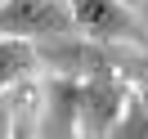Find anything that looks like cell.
<instances>
[{"label":"cell","instance_id":"obj_6","mask_svg":"<svg viewBox=\"0 0 148 139\" xmlns=\"http://www.w3.org/2000/svg\"><path fill=\"white\" fill-rule=\"evenodd\" d=\"M36 63H40L36 40H27V36H5L0 40V85H5V90H14Z\"/></svg>","mask_w":148,"mask_h":139},{"label":"cell","instance_id":"obj_10","mask_svg":"<svg viewBox=\"0 0 148 139\" xmlns=\"http://www.w3.org/2000/svg\"><path fill=\"white\" fill-rule=\"evenodd\" d=\"M130 5H139V0H130Z\"/></svg>","mask_w":148,"mask_h":139},{"label":"cell","instance_id":"obj_9","mask_svg":"<svg viewBox=\"0 0 148 139\" xmlns=\"http://www.w3.org/2000/svg\"><path fill=\"white\" fill-rule=\"evenodd\" d=\"M135 90H139V99H144V108H148V76H144V81H135Z\"/></svg>","mask_w":148,"mask_h":139},{"label":"cell","instance_id":"obj_7","mask_svg":"<svg viewBox=\"0 0 148 139\" xmlns=\"http://www.w3.org/2000/svg\"><path fill=\"white\" fill-rule=\"evenodd\" d=\"M108 139H148V108H144V99H139V90L130 94L126 112H121L117 126L108 130Z\"/></svg>","mask_w":148,"mask_h":139},{"label":"cell","instance_id":"obj_8","mask_svg":"<svg viewBox=\"0 0 148 139\" xmlns=\"http://www.w3.org/2000/svg\"><path fill=\"white\" fill-rule=\"evenodd\" d=\"M5 139H27V121H9L5 126Z\"/></svg>","mask_w":148,"mask_h":139},{"label":"cell","instance_id":"obj_4","mask_svg":"<svg viewBox=\"0 0 148 139\" xmlns=\"http://www.w3.org/2000/svg\"><path fill=\"white\" fill-rule=\"evenodd\" d=\"M0 31L27 36V40L67 36V31H76L72 0H5L0 5Z\"/></svg>","mask_w":148,"mask_h":139},{"label":"cell","instance_id":"obj_5","mask_svg":"<svg viewBox=\"0 0 148 139\" xmlns=\"http://www.w3.org/2000/svg\"><path fill=\"white\" fill-rule=\"evenodd\" d=\"M40 139H81V76L54 72L40 90Z\"/></svg>","mask_w":148,"mask_h":139},{"label":"cell","instance_id":"obj_3","mask_svg":"<svg viewBox=\"0 0 148 139\" xmlns=\"http://www.w3.org/2000/svg\"><path fill=\"white\" fill-rule=\"evenodd\" d=\"M76 31L90 40H112V45H139L148 49V31L135 18L130 0H72Z\"/></svg>","mask_w":148,"mask_h":139},{"label":"cell","instance_id":"obj_1","mask_svg":"<svg viewBox=\"0 0 148 139\" xmlns=\"http://www.w3.org/2000/svg\"><path fill=\"white\" fill-rule=\"evenodd\" d=\"M36 54L45 67L63 76H99V72H126L130 81H144L148 76V58L139 54V45H112V40H90V36H45L36 40Z\"/></svg>","mask_w":148,"mask_h":139},{"label":"cell","instance_id":"obj_2","mask_svg":"<svg viewBox=\"0 0 148 139\" xmlns=\"http://www.w3.org/2000/svg\"><path fill=\"white\" fill-rule=\"evenodd\" d=\"M130 85L126 72H99L81 81V139H108V130L117 126V117L126 112Z\"/></svg>","mask_w":148,"mask_h":139}]
</instances>
